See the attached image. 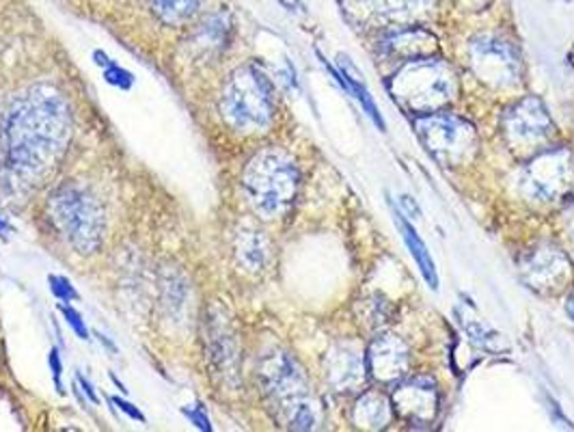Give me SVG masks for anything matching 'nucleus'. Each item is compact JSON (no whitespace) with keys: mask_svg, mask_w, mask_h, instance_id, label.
Masks as SVG:
<instances>
[{"mask_svg":"<svg viewBox=\"0 0 574 432\" xmlns=\"http://www.w3.org/2000/svg\"><path fill=\"white\" fill-rule=\"evenodd\" d=\"M69 134V107L57 89L37 85L15 98L2 125L4 160L13 180L35 185L53 171Z\"/></svg>","mask_w":574,"mask_h":432,"instance_id":"obj_1","label":"nucleus"},{"mask_svg":"<svg viewBox=\"0 0 574 432\" xmlns=\"http://www.w3.org/2000/svg\"><path fill=\"white\" fill-rule=\"evenodd\" d=\"M262 389L279 422L291 431H313L320 424V407L311 394L302 368L286 355L275 353L262 362Z\"/></svg>","mask_w":574,"mask_h":432,"instance_id":"obj_2","label":"nucleus"},{"mask_svg":"<svg viewBox=\"0 0 574 432\" xmlns=\"http://www.w3.org/2000/svg\"><path fill=\"white\" fill-rule=\"evenodd\" d=\"M249 203L264 219H279L294 206L300 174L296 163L277 147L255 154L242 176Z\"/></svg>","mask_w":574,"mask_h":432,"instance_id":"obj_3","label":"nucleus"},{"mask_svg":"<svg viewBox=\"0 0 574 432\" xmlns=\"http://www.w3.org/2000/svg\"><path fill=\"white\" fill-rule=\"evenodd\" d=\"M396 102L412 113H434L456 93V74L448 63L421 57L404 63L389 82Z\"/></svg>","mask_w":574,"mask_h":432,"instance_id":"obj_4","label":"nucleus"},{"mask_svg":"<svg viewBox=\"0 0 574 432\" xmlns=\"http://www.w3.org/2000/svg\"><path fill=\"white\" fill-rule=\"evenodd\" d=\"M221 111L238 132H264L275 120V93L268 78L255 65L235 69L223 89Z\"/></svg>","mask_w":574,"mask_h":432,"instance_id":"obj_5","label":"nucleus"},{"mask_svg":"<svg viewBox=\"0 0 574 432\" xmlns=\"http://www.w3.org/2000/svg\"><path fill=\"white\" fill-rule=\"evenodd\" d=\"M48 217L58 234L78 253H93L104 241V212L80 186H58L48 199Z\"/></svg>","mask_w":574,"mask_h":432,"instance_id":"obj_6","label":"nucleus"},{"mask_svg":"<svg viewBox=\"0 0 574 432\" xmlns=\"http://www.w3.org/2000/svg\"><path fill=\"white\" fill-rule=\"evenodd\" d=\"M417 136L432 154L448 167L468 160L477 147L473 125L454 115H423L417 120Z\"/></svg>","mask_w":574,"mask_h":432,"instance_id":"obj_7","label":"nucleus"},{"mask_svg":"<svg viewBox=\"0 0 574 432\" xmlns=\"http://www.w3.org/2000/svg\"><path fill=\"white\" fill-rule=\"evenodd\" d=\"M573 180L574 154L560 147L540 154L520 171V190L533 201H555L573 186Z\"/></svg>","mask_w":574,"mask_h":432,"instance_id":"obj_8","label":"nucleus"},{"mask_svg":"<svg viewBox=\"0 0 574 432\" xmlns=\"http://www.w3.org/2000/svg\"><path fill=\"white\" fill-rule=\"evenodd\" d=\"M475 74L493 87H515L520 80V57L517 51L497 37H475L468 44Z\"/></svg>","mask_w":574,"mask_h":432,"instance_id":"obj_9","label":"nucleus"},{"mask_svg":"<svg viewBox=\"0 0 574 432\" xmlns=\"http://www.w3.org/2000/svg\"><path fill=\"white\" fill-rule=\"evenodd\" d=\"M504 132L515 147H533L553 134V122L538 98H522L504 115Z\"/></svg>","mask_w":574,"mask_h":432,"instance_id":"obj_10","label":"nucleus"},{"mask_svg":"<svg viewBox=\"0 0 574 432\" xmlns=\"http://www.w3.org/2000/svg\"><path fill=\"white\" fill-rule=\"evenodd\" d=\"M525 281L540 292H560L571 279V262L555 247L536 248L522 262Z\"/></svg>","mask_w":574,"mask_h":432,"instance_id":"obj_11","label":"nucleus"},{"mask_svg":"<svg viewBox=\"0 0 574 432\" xmlns=\"http://www.w3.org/2000/svg\"><path fill=\"white\" fill-rule=\"evenodd\" d=\"M344 11L356 24L406 22L426 7V0H342Z\"/></svg>","mask_w":574,"mask_h":432,"instance_id":"obj_12","label":"nucleus"},{"mask_svg":"<svg viewBox=\"0 0 574 432\" xmlns=\"http://www.w3.org/2000/svg\"><path fill=\"white\" fill-rule=\"evenodd\" d=\"M394 405L398 407V411L408 422L428 424L434 420L437 407H439L437 387L432 380H426V378L408 380L396 389Z\"/></svg>","mask_w":574,"mask_h":432,"instance_id":"obj_13","label":"nucleus"},{"mask_svg":"<svg viewBox=\"0 0 574 432\" xmlns=\"http://www.w3.org/2000/svg\"><path fill=\"white\" fill-rule=\"evenodd\" d=\"M367 370L383 383L402 378L408 370V348L396 335L376 337L367 351Z\"/></svg>","mask_w":574,"mask_h":432,"instance_id":"obj_14","label":"nucleus"},{"mask_svg":"<svg viewBox=\"0 0 574 432\" xmlns=\"http://www.w3.org/2000/svg\"><path fill=\"white\" fill-rule=\"evenodd\" d=\"M327 376L338 391H356L367 378V362L354 346L340 344L327 357Z\"/></svg>","mask_w":574,"mask_h":432,"instance_id":"obj_15","label":"nucleus"},{"mask_svg":"<svg viewBox=\"0 0 574 432\" xmlns=\"http://www.w3.org/2000/svg\"><path fill=\"white\" fill-rule=\"evenodd\" d=\"M434 48L437 40L423 29H400L383 40V53L402 62L430 57Z\"/></svg>","mask_w":574,"mask_h":432,"instance_id":"obj_16","label":"nucleus"},{"mask_svg":"<svg viewBox=\"0 0 574 432\" xmlns=\"http://www.w3.org/2000/svg\"><path fill=\"white\" fill-rule=\"evenodd\" d=\"M352 420L358 429L380 431L391 422V405L385 396L369 391V394L361 396V400L356 402Z\"/></svg>","mask_w":574,"mask_h":432,"instance_id":"obj_17","label":"nucleus"},{"mask_svg":"<svg viewBox=\"0 0 574 432\" xmlns=\"http://www.w3.org/2000/svg\"><path fill=\"white\" fill-rule=\"evenodd\" d=\"M396 223H398V230L402 232L404 243H406V247L410 251V255L415 257V262H417V266H419L423 279L428 281V286H430L432 290H439L437 266H434V259H432L430 251L426 247V243H423L421 236L415 232V228H412L406 219H402V214H396Z\"/></svg>","mask_w":574,"mask_h":432,"instance_id":"obj_18","label":"nucleus"},{"mask_svg":"<svg viewBox=\"0 0 574 432\" xmlns=\"http://www.w3.org/2000/svg\"><path fill=\"white\" fill-rule=\"evenodd\" d=\"M340 67H342V71H344V82L345 87L350 89V93L361 102V107L365 109V113L369 115V120L378 125L380 130H385V128H387L385 120L380 118L378 107H376V102H374L369 89L363 85V76H361V71L356 69V65L342 55V57H340Z\"/></svg>","mask_w":574,"mask_h":432,"instance_id":"obj_19","label":"nucleus"},{"mask_svg":"<svg viewBox=\"0 0 574 432\" xmlns=\"http://www.w3.org/2000/svg\"><path fill=\"white\" fill-rule=\"evenodd\" d=\"M235 248H238L240 264L249 270H260L268 262L271 248H268V241L262 236V232H255V230L240 232Z\"/></svg>","mask_w":574,"mask_h":432,"instance_id":"obj_20","label":"nucleus"},{"mask_svg":"<svg viewBox=\"0 0 574 432\" xmlns=\"http://www.w3.org/2000/svg\"><path fill=\"white\" fill-rule=\"evenodd\" d=\"M460 322H462V326H464L468 340H471L475 346H479V348H484V351H490V353H504V351H508V342L504 340V335H501L499 331H495L493 326L484 324L482 320H475V318L471 320V318L460 315Z\"/></svg>","mask_w":574,"mask_h":432,"instance_id":"obj_21","label":"nucleus"},{"mask_svg":"<svg viewBox=\"0 0 574 432\" xmlns=\"http://www.w3.org/2000/svg\"><path fill=\"white\" fill-rule=\"evenodd\" d=\"M152 4H154L156 15L165 24L177 26V24L188 22L195 15L199 0H152Z\"/></svg>","mask_w":574,"mask_h":432,"instance_id":"obj_22","label":"nucleus"},{"mask_svg":"<svg viewBox=\"0 0 574 432\" xmlns=\"http://www.w3.org/2000/svg\"><path fill=\"white\" fill-rule=\"evenodd\" d=\"M60 311H63L67 324L74 329V333H76L80 340H87V337H89V329H87L82 315H80L76 309L65 308V306H60Z\"/></svg>","mask_w":574,"mask_h":432,"instance_id":"obj_23","label":"nucleus"},{"mask_svg":"<svg viewBox=\"0 0 574 432\" xmlns=\"http://www.w3.org/2000/svg\"><path fill=\"white\" fill-rule=\"evenodd\" d=\"M48 284H51V290L55 292V297L60 299L63 303L76 299V290H74V286H71L65 277H55V275H53V277L48 279Z\"/></svg>","mask_w":574,"mask_h":432,"instance_id":"obj_24","label":"nucleus"},{"mask_svg":"<svg viewBox=\"0 0 574 432\" xmlns=\"http://www.w3.org/2000/svg\"><path fill=\"white\" fill-rule=\"evenodd\" d=\"M98 63H100V65L104 63V67H107V78H109V82H113V85H119V87H130L132 78H130V74H128V71H123L121 67H117L115 63L107 62V57H104V62Z\"/></svg>","mask_w":574,"mask_h":432,"instance_id":"obj_25","label":"nucleus"},{"mask_svg":"<svg viewBox=\"0 0 574 432\" xmlns=\"http://www.w3.org/2000/svg\"><path fill=\"white\" fill-rule=\"evenodd\" d=\"M184 413H186V416H188V420H192V422H195V424H197L201 431H210V429H212V427H210V422H208V416H206L201 409H197V411H192V409L188 411V409H186Z\"/></svg>","mask_w":574,"mask_h":432,"instance_id":"obj_26","label":"nucleus"},{"mask_svg":"<svg viewBox=\"0 0 574 432\" xmlns=\"http://www.w3.org/2000/svg\"><path fill=\"white\" fill-rule=\"evenodd\" d=\"M113 402H115L117 407L123 411V413H128L132 420H139V422H145V416L136 409V407H132L130 402H125V400H119V398H113Z\"/></svg>","mask_w":574,"mask_h":432,"instance_id":"obj_27","label":"nucleus"},{"mask_svg":"<svg viewBox=\"0 0 574 432\" xmlns=\"http://www.w3.org/2000/svg\"><path fill=\"white\" fill-rule=\"evenodd\" d=\"M48 362H51V368H53V374H55V383H57L58 391L63 394V389H60V359H58L57 351H51Z\"/></svg>","mask_w":574,"mask_h":432,"instance_id":"obj_28","label":"nucleus"},{"mask_svg":"<svg viewBox=\"0 0 574 432\" xmlns=\"http://www.w3.org/2000/svg\"><path fill=\"white\" fill-rule=\"evenodd\" d=\"M78 383L82 385V389L87 391V396H89V400L91 402H98V396H96V391H93V387H91V383L87 380V378H82V374H78Z\"/></svg>","mask_w":574,"mask_h":432,"instance_id":"obj_29","label":"nucleus"},{"mask_svg":"<svg viewBox=\"0 0 574 432\" xmlns=\"http://www.w3.org/2000/svg\"><path fill=\"white\" fill-rule=\"evenodd\" d=\"M462 2V7H466V9H471V11H479V9H484L486 4H490V0H460Z\"/></svg>","mask_w":574,"mask_h":432,"instance_id":"obj_30","label":"nucleus"},{"mask_svg":"<svg viewBox=\"0 0 574 432\" xmlns=\"http://www.w3.org/2000/svg\"><path fill=\"white\" fill-rule=\"evenodd\" d=\"M566 221H569V228H571L574 236V195L571 203H569V208H566Z\"/></svg>","mask_w":574,"mask_h":432,"instance_id":"obj_31","label":"nucleus"},{"mask_svg":"<svg viewBox=\"0 0 574 432\" xmlns=\"http://www.w3.org/2000/svg\"><path fill=\"white\" fill-rule=\"evenodd\" d=\"M9 232H11V225H9V223H7V219L0 214V234H2V236H7Z\"/></svg>","mask_w":574,"mask_h":432,"instance_id":"obj_32","label":"nucleus"},{"mask_svg":"<svg viewBox=\"0 0 574 432\" xmlns=\"http://www.w3.org/2000/svg\"><path fill=\"white\" fill-rule=\"evenodd\" d=\"M566 309H569V313H571V318L574 320V295L569 299V306H566Z\"/></svg>","mask_w":574,"mask_h":432,"instance_id":"obj_33","label":"nucleus"}]
</instances>
